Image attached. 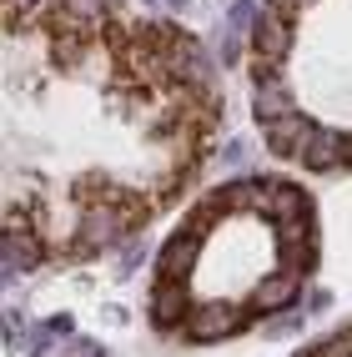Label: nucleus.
I'll use <instances>...</instances> for the list:
<instances>
[{"label":"nucleus","mask_w":352,"mask_h":357,"mask_svg":"<svg viewBox=\"0 0 352 357\" xmlns=\"http://www.w3.org/2000/svg\"><path fill=\"white\" fill-rule=\"evenodd\" d=\"M287 45H292V36H287V20H282L277 10H267L262 20H257V61H262V66H272V61H282V56H287Z\"/></svg>","instance_id":"nucleus-1"},{"label":"nucleus","mask_w":352,"mask_h":357,"mask_svg":"<svg viewBox=\"0 0 352 357\" xmlns=\"http://www.w3.org/2000/svg\"><path fill=\"white\" fill-rule=\"evenodd\" d=\"M70 10H76V15H101L106 0H70Z\"/></svg>","instance_id":"nucleus-2"}]
</instances>
